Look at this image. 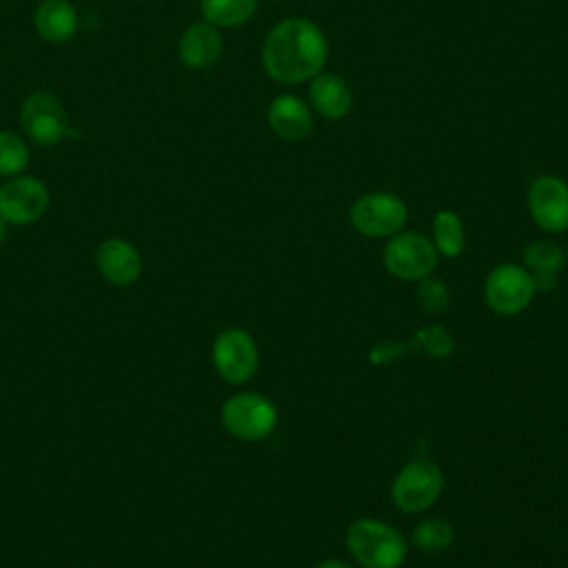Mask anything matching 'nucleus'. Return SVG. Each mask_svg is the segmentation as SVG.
<instances>
[{
    "instance_id": "6e6552de",
    "label": "nucleus",
    "mask_w": 568,
    "mask_h": 568,
    "mask_svg": "<svg viewBox=\"0 0 568 568\" xmlns=\"http://www.w3.org/2000/svg\"><path fill=\"white\" fill-rule=\"evenodd\" d=\"M213 366L229 384L248 382L260 362L257 344L244 328H226L213 342Z\"/></svg>"
},
{
    "instance_id": "a878e982",
    "label": "nucleus",
    "mask_w": 568,
    "mask_h": 568,
    "mask_svg": "<svg viewBox=\"0 0 568 568\" xmlns=\"http://www.w3.org/2000/svg\"><path fill=\"white\" fill-rule=\"evenodd\" d=\"M4 235H7V222L0 217V242L4 240Z\"/></svg>"
},
{
    "instance_id": "423d86ee",
    "label": "nucleus",
    "mask_w": 568,
    "mask_h": 568,
    "mask_svg": "<svg viewBox=\"0 0 568 568\" xmlns=\"http://www.w3.org/2000/svg\"><path fill=\"white\" fill-rule=\"evenodd\" d=\"M444 490L442 468L430 459H415L406 464L393 479V504L404 513H422L430 508Z\"/></svg>"
},
{
    "instance_id": "f8f14e48",
    "label": "nucleus",
    "mask_w": 568,
    "mask_h": 568,
    "mask_svg": "<svg viewBox=\"0 0 568 568\" xmlns=\"http://www.w3.org/2000/svg\"><path fill=\"white\" fill-rule=\"evenodd\" d=\"M271 131L284 142H302L313 133V109L293 93H280L266 109Z\"/></svg>"
},
{
    "instance_id": "f03ea898",
    "label": "nucleus",
    "mask_w": 568,
    "mask_h": 568,
    "mask_svg": "<svg viewBox=\"0 0 568 568\" xmlns=\"http://www.w3.org/2000/svg\"><path fill=\"white\" fill-rule=\"evenodd\" d=\"M346 548L362 568H399L406 559L404 535L375 517H359L346 528Z\"/></svg>"
},
{
    "instance_id": "0eeeda50",
    "label": "nucleus",
    "mask_w": 568,
    "mask_h": 568,
    "mask_svg": "<svg viewBox=\"0 0 568 568\" xmlns=\"http://www.w3.org/2000/svg\"><path fill=\"white\" fill-rule=\"evenodd\" d=\"M535 297V284L530 273L521 264H499L484 282V300L497 315L513 317L528 308Z\"/></svg>"
},
{
    "instance_id": "39448f33",
    "label": "nucleus",
    "mask_w": 568,
    "mask_h": 568,
    "mask_svg": "<svg viewBox=\"0 0 568 568\" xmlns=\"http://www.w3.org/2000/svg\"><path fill=\"white\" fill-rule=\"evenodd\" d=\"M222 424L235 439H266L277 424L275 404L260 393H237L222 406Z\"/></svg>"
},
{
    "instance_id": "dca6fc26",
    "label": "nucleus",
    "mask_w": 568,
    "mask_h": 568,
    "mask_svg": "<svg viewBox=\"0 0 568 568\" xmlns=\"http://www.w3.org/2000/svg\"><path fill=\"white\" fill-rule=\"evenodd\" d=\"M564 264L566 253L552 240H532L524 246V268L530 273L535 291H552Z\"/></svg>"
},
{
    "instance_id": "6ab92c4d",
    "label": "nucleus",
    "mask_w": 568,
    "mask_h": 568,
    "mask_svg": "<svg viewBox=\"0 0 568 568\" xmlns=\"http://www.w3.org/2000/svg\"><path fill=\"white\" fill-rule=\"evenodd\" d=\"M430 240L439 255H444V257L462 255V251L466 246V231H464L462 217L450 209L437 211L433 217V237Z\"/></svg>"
},
{
    "instance_id": "aec40b11",
    "label": "nucleus",
    "mask_w": 568,
    "mask_h": 568,
    "mask_svg": "<svg viewBox=\"0 0 568 568\" xmlns=\"http://www.w3.org/2000/svg\"><path fill=\"white\" fill-rule=\"evenodd\" d=\"M410 539L419 550L433 555V552H444L446 548H450V544L455 539V530L444 517H428L415 526Z\"/></svg>"
},
{
    "instance_id": "ddd939ff",
    "label": "nucleus",
    "mask_w": 568,
    "mask_h": 568,
    "mask_svg": "<svg viewBox=\"0 0 568 568\" xmlns=\"http://www.w3.org/2000/svg\"><path fill=\"white\" fill-rule=\"evenodd\" d=\"M222 36L220 29L204 22H193L184 29V33L180 36L178 42V58L184 67L189 69H209L211 64L217 62V58L222 55Z\"/></svg>"
},
{
    "instance_id": "9d476101",
    "label": "nucleus",
    "mask_w": 568,
    "mask_h": 568,
    "mask_svg": "<svg viewBox=\"0 0 568 568\" xmlns=\"http://www.w3.org/2000/svg\"><path fill=\"white\" fill-rule=\"evenodd\" d=\"M49 189L33 175H13L0 186V217L7 224H31L44 215Z\"/></svg>"
},
{
    "instance_id": "2eb2a0df",
    "label": "nucleus",
    "mask_w": 568,
    "mask_h": 568,
    "mask_svg": "<svg viewBox=\"0 0 568 568\" xmlns=\"http://www.w3.org/2000/svg\"><path fill=\"white\" fill-rule=\"evenodd\" d=\"M95 262L102 277L115 286H126L135 282L142 273V257L138 248L120 237L104 240L98 246Z\"/></svg>"
},
{
    "instance_id": "412c9836",
    "label": "nucleus",
    "mask_w": 568,
    "mask_h": 568,
    "mask_svg": "<svg viewBox=\"0 0 568 568\" xmlns=\"http://www.w3.org/2000/svg\"><path fill=\"white\" fill-rule=\"evenodd\" d=\"M29 164V146L11 131H0V175H20Z\"/></svg>"
},
{
    "instance_id": "7ed1b4c3",
    "label": "nucleus",
    "mask_w": 568,
    "mask_h": 568,
    "mask_svg": "<svg viewBox=\"0 0 568 568\" xmlns=\"http://www.w3.org/2000/svg\"><path fill=\"white\" fill-rule=\"evenodd\" d=\"M348 220L359 235L390 237L404 229L408 209L406 202L390 191H371L351 204Z\"/></svg>"
},
{
    "instance_id": "5701e85b",
    "label": "nucleus",
    "mask_w": 568,
    "mask_h": 568,
    "mask_svg": "<svg viewBox=\"0 0 568 568\" xmlns=\"http://www.w3.org/2000/svg\"><path fill=\"white\" fill-rule=\"evenodd\" d=\"M413 344L415 348H419L424 355L428 357H435V359H444L453 353L455 348V342L453 337L446 333L444 326H437V324H430V326H424L415 333L413 337Z\"/></svg>"
},
{
    "instance_id": "1a4fd4ad",
    "label": "nucleus",
    "mask_w": 568,
    "mask_h": 568,
    "mask_svg": "<svg viewBox=\"0 0 568 568\" xmlns=\"http://www.w3.org/2000/svg\"><path fill=\"white\" fill-rule=\"evenodd\" d=\"M22 131L40 146H53L69 133V118L60 100L51 93H31L20 106Z\"/></svg>"
},
{
    "instance_id": "f257e3e1",
    "label": "nucleus",
    "mask_w": 568,
    "mask_h": 568,
    "mask_svg": "<svg viewBox=\"0 0 568 568\" xmlns=\"http://www.w3.org/2000/svg\"><path fill=\"white\" fill-rule=\"evenodd\" d=\"M326 58L324 31L302 16L280 20L262 42V67L280 84L308 82L324 71Z\"/></svg>"
},
{
    "instance_id": "20e7f679",
    "label": "nucleus",
    "mask_w": 568,
    "mask_h": 568,
    "mask_svg": "<svg viewBox=\"0 0 568 568\" xmlns=\"http://www.w3.org/2000/svg\"><path fill=\"white\" fill-rule=\"evenodd\" d=\"M439 262V253L430 237L417 231H399L384 246V266L390 275L406 282L428 277Z\"/></svg>"
},
{
    "instance_id": "f3484780",
    "label": "nucleus",
    "mask_w": 568,
    "mask_h": 568,
    "mask_svg": "<svg viewBox=\"0 0 568 568\" xmlns=\"http://www.w3.org/2000/svg\"><path fill=\"white\" fill-rule=\"evenodd\" d=\"M36 31L49 42H67L78 31V11L69 0H42L33 13Z\"/></svg>"
},
{
    "instance_id": "b1692460",
    "label": "nucleus",
    "mask_w": 568,
    "mask_h": 568,
    "mask_svg": "<svg viewBox=\"0 0 568 568\" xmlns=\"http://www.w3.org/2000/svg\"><path fill=\"white\" fill-rule=\"evenodd\" d=\"M402 346H404V344H395V342L377 344V346L371 351V362H373V364H390L395 357H399V355L404 353Z\"/></svg>"
},
{
    "instance_id": "393cba45",
    "label": "nucleus",
    "mask_w": 568,
    "mask_h": 568,
    "mask_svg": "<svg viewBox=\"0 0 568 568\" xmlns=\"http://www.w3.org/2000/svg\"><path fill=\"white\" fill-rule=\"evenodd\" d=\"M315 568H353V566L348 561H344V559H324Z\"/></svg>"
},
{
    "instance_id": "4468645a",
    "label": "nucleus",
    "mask_w": 568,
    "mask_h": 568,
    "mask_svg": "<svg viewBox=\"0 0 568 568\" xmlns=\"http://www.w3.org/2000/svg\"><path fill=\"white\" fill-rule=\"evenodd\" d=\"M308 102L317 115L326 120H342L353 106V91L342 75L322 71L308 80Z\"/></svg>"
},
{
    "instance_id": "9b49d317",
    "label": "nucleus",
    "mask_w": 568,
    "mask_h": 568,
    "mask_svg": "<svg viewBox=\"0 0 568 568\" xmlns=\"http://www.w3.org/2000/svg\"><path fill=\"white\" fill-rule=\"evenodd\" d=\"M528 211L541 231H568V182L550 173L537 175L528 186Z\"/></svg>"
},
{
    "instance_id": "a211bd4d",
    "label": "nucleus",
    "mask_w": 568,
    "mask_h": 568,
    "mask_svg": "<svg viewBox=\"0 0 568 568\" xmlns=\"http://www.w3.org/2000/svg\"><path fill=\"white\" fill-rule=\"evenodd\" d=\"M200 11L209 24L231 29L246 24L255 16L257 0H200Z\"/></svg>"
},
{
    "instance_id": "4be33fe9",
    "label": "nucleus",
    "mask_w": 568,
    "mask_h": 568,
    "mask_svg": "<svg viewBox=\"0 0 568 568\" xmlns=\"http://www.w3.org/2000/svg\"><path fill=\"white\" fill-rule=\"evenodd\" d=\"M415 297H417V304L430 315H439L450 306V291H448L446 282H442L433 275L417 282Z\"/></svg>"
}]
</instances>
